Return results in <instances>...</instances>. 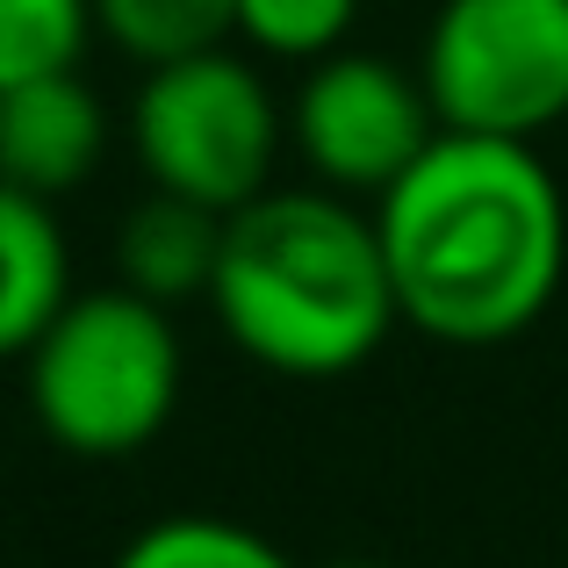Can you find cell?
Instances as JSON below:
<instances>
[{"instance_id":"obj_1","label":"cell","mask_w":568,"mask_h":568,"mask_svg":"<svg viewBox=\"0 0 568 568\" xmlns=\"http://www.w3.org/2000/svg\"><path fill=\"white\" fill-rule=\"evenodd\" d=\"M375 231L410 332L504 346L532 332L568 274V202L540 144L439 130L375 202Z\"/></svg>"},{"instance_id":"obj_2","label":"cell","mask_w":568,"mask_h":568,"mask_svg":"<svg viewBox=\"0 0 568 568\" xmlns=\"http://www.w3.org/2000/svg\"><path fill=\"white\" fill-rule=\"evenodd\" d=\"M209 310L252 367L288 382L353 375L403 324L375 209L317 181L231 209Z\"/></svg>"},{"instance_id":"obj_3","label":"cell","mask_w":568,"mask_h":568,"mask_svg":"<svg viewBox=\"0 0 568 568\" xmlns=\"http://www.w3.org/2000/svg\"><path fill=\"white\" fill-rule=\"evenodd\" d=\"M187 353L173 310L130 295L123 281L80 288L58 324L22 353V396L51 446L80 460L144 454L181 410Z\"/></svg>"},{"instance_id":"obj_4","label":"cell","mask_w":568,"mask_h":568,"mask_svg":"<svg viewBox=\"0 0 568 568\" xmlns=\"http://www.w3.org/2000/svg\"><path fill=\"white\" fill-rule=\"evenodd\" d=\"M281 152H288V109L266 87L260 58L237 43L152 65L130 94V159L159 194L231 216L281 187Z\"/></svg>"},{"instance_id":"obj_5","label":"cell","mask_w":568,"mask_h":568,"mask_svg":"<svg viewBox=\"0 0 568 568\" xmlns=\"http://www.w3.org/2000/svg\"><path fill=\"white\" fill-rule=\"evenodd\" d=\"M417 80L439 130L540 144L568 123V0H439Z\"/></svg>"},{"instance_id":"obj_6","label":"cell","mask_w":568,"mask_h":568,"mask_svg":"<svg viewBox=\"0 0 568 568\" xmlns=\"http://www.w3.org/2000/svg\"><path fill=\"white\" fill-rule=\"evenodd\" d=\"M439 138V115L417 72H403L382 51H332L303 65V87L288 101V152L317 187L346 202H382L403 173Z\"/></svg>"},{"instance_id":"obj_7","label":"cell","mask_w":568,"mask_h":568,"mask_svg":"<svg viewBox=\"0 0 568 568\" xmlns=\"http://www.w3.org/2000/svg\"><path fill=\"white\" fill-rule=\"evenodd\" d=\"M115 144V115L80 72H51L0 94V181L65 202L101 173Z\"/></svg>"},{"instance_id":"obj_8","label":"cell","mask_w":568,"mask_h":568,"mask_svg":"<svg viewBox=\"0 0 568 568\" xmlns=\"http://www.w3.org/2000/svg\"><path fill=\"white\" fill-rule=\"evenodd\" d=\"M72 245L58 202L0 181V361H22L72 303Z\"/></svg>"},{"instance_id":"obj_9","label":"cell","mask_w":568,"mask_h":568,"mask_svg":"<svg viewBox=\"0 0 568 568\" xmlns=\"http://www.w3.org/2000/svg\"><path fill=\"white\" fill-rule=\"evenodd\" d=\"M223 223H231L223 209H202V202H181V194L152 187L123 216V231H115V281L159 310L209 303L216 260H223Z\"/></svg>"},{"instance_id":"obj_10","label":"cell","mask_w":568,"mask_h":568,"mask_svg":"<svg viewBox=\"0 0 568 568\" xmlns=\"http://www.w3.org/2000/svg\"><path fill=\"white\" fill-rule=\"evenodd\" d=\"M94 37L152 72L237 43V0H94Z\"/></svg>"},{"instance_id":"obj_11","label":"cell","mask_w":568,"mask_h":568,"mask_svg":"<svg viewBox=\"0 0 568 568\" xmlns=\"http://www.w3.org/2000/svg\"><path fill=\"white\" fill-rule=\"evenodd\" d=\"M115 568H295V561L266 532L237 526V518L181 511V518H152L144 532H130Z\"/></svg>"},{"instance_id":"obj_12","label":"cell","mask_w":568,"mask_h":568,"mask_svg":"<svg viewBox=\"0 0 568 568\" xmlns=\"http://www.w3.org/2000/svg\"><path fill=\"white\" fill-rule=\"evenodd\" d=\"M94 43V0H0V94L51 72H80Z\"/></svg>"},{"instance_id":"obj_13","label":"cell","mask_w":568,"mask_h":568,"mask_svg":"<svg viewBox=\"0 0 568 568\" xmlns=\"http://www.w3.org/2000/svg\"><path fill=\"white\" fill-rule=\"evenodd\" d=\"M361 0H237V51L266 65H317L346 51Z\"/></svg>"},{"instance_id":"obj_14","label":"cell","mask_w":568,"mask_h":568,"mask_svg":"<svg viewBox=\"0 0 568 568\" xmlns=\"http://www.w3.org/2000/svg\"><path fill=\"white\" fill-rule=\"evenodd\" d=\"M324 568H388V561H361V555H346V561H324Z\"/></svg>"}]
</instances>
